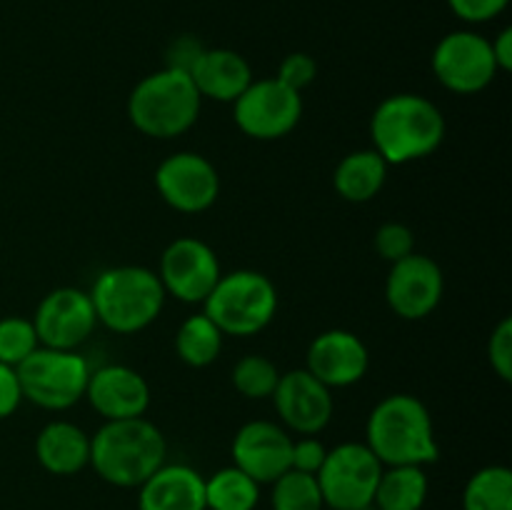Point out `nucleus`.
I'll use <instances>...</instances> for the list:
<instances>
[{
	"mask_svg": "<svg viewBox=\"0 0 512 510\" xmlns=\"http://www.w3.org/2000/svg\"><path fill=\"white\" fill-rule=\"evenodd\" d=\"M385 465L365 443H340L325 455L318 485L330 510H358L375 498Z\"/></svg>",
	"mask_w": 512,
	"mask_h": 510,
	"instance_id": "8",
	"label": "nucleus"
},
{
	"mask_svg": "<svg viewBox=\"0 0 512 510\" xmlns=\"http://www.w3.org/2000/svg\"><path fill=\"white\" fill-rule=\"evenodd\" d=\"M15 373H18L23 400H30L45 410H68L85 398L90 363L75 350L40 345L15 368Z\"/></svg>",
	"mask_w": 512,
	"mask_h": 510,
	"instance_id": "7",
	"label": "nucleus"
},
{
	"mask_svg": "<svg viewBox=\"0 0 512 510\" xmlns=\"http://www.w3.org/2000/svg\"><path fill=\"white\" fill-rule=\"evenodd\" d=\"M205 45L200 43L198 38L193 35H180L170 43L168 48V58H165V68H175V70H183V73L190 75L193 65L198 63V58L203 55Z\"/></svg>",
	"mask_w": 512,
	"mask_h": 510,
	"instance_id": "35",
	"label": "nucleus"
},
{
	"mask_svg": "<svg viewBox=\"0 0 512 510\" xmlns=\"http://www.w3.org/2000/svg\"><path fill=\"white\" fill-rule=\"evenodd\" d=\"M373 150L388 165H408L433 155L445 140V115L420 93H395L380 100L370 118Z\"/></svg>",
	"mask_w": 512,
	"mask_h": 510,
	"instance_id": "1",
	"label": "nucleus"
},
{
	"mask_svg": "<svg viewBox=\"0 0 512 510\" xmlns=\"http://www.w3.org/2000/svg\"><path fill=\"white\" fill-rule=\"evenodd\" d=\"M270 503L273 510H323L325 500L315 475L285 470L278 480H273Z\"/></svg>",
	"mask_w": 512,
	"mask_h": 510,
	"instance_id": "28",
	"label": "nucleus"
},
{
	"mask_svg": "<svg viewBox=\"0 0 512 510\" xmlns=\"http://www.w3.org/2000/svg\"><path fill=\"white\" fill-rule=\"evenodd\" d=\"M430 65L440 85L458 95L480 93L500 73L490 40L475 30H453L443 35L435 45Z\"/></svg>",
	"mask_w": 512,
	"mask_h": 510,
	"instance_id": "10",
	"label": "nucleus"
},
{
	"mask_svg": "<svg viewBox=\"0 0 512 510\" xmlns=\"http://www.w3.org/2000/svg\"><path fill=\"white\" fill-rule=\"evenodd\" d=\"M30 320L40 345L55 350H75L93 335L98 325L88 290L68 288V285L45 293Z\"/></svg>",
	"mask_w": 512,
	"mask_h": 510,
	"instance_id": "13",
	"label": "nucleus"
},
{
	"mask_svg": "<svg viewBox=\"0 0 512 510\" xmlns=\"http://www.w3.org/2000/svg\"><path fill=\"white\" fill-rule=\"evenodd\" d=\"M303 118V93L278 78L253 80L233 103V120L248 138L278 140L293 133Z\"/></svg>",
	"mask_w": 512,
	"mask_h": 510,
	"instance_id": "9",
	"label": "nucleus"
},
{
	"mask_svg": "<svg viewBox=\"0 0 512 510\" xmlns=\"http://www.w3.org/2000/svg\"><path fill=\"white\" fill-rule=\"evenodd\" d=\"M488 360L500 380H512V320L503 318L488 340Z\"/></svg>",
	"mask_w": 512,
	"mask_h": 510,
	"instance_id": "32",
	"label": "nucleus"
},
{
	"mask_svg": "<svg viewBox=\"0 0 512 510\" xmlns=\"http://www.w3.org/2000/svg\"><path fill=\"white\" fill-rule=\"evenodd\" d=\"M390 165L373 148L353 150L345 155L333 173V188L348 203H370L385 188Z\"/></svg>",
	"mask_w": 512,
	"mask_h": 510,
	"instance_id": "22",
	"label": "nucleus"
},
{
	"mask_svg": "<svg viewBox=\"0 0 512 510\" xmlns=\"http://www.w3.org/2000/svg\"><path fill=\"white\" fill-rule=\"evenodd\" d=\"M275 78L283 85H288V88L303 93V90L310 88V85L315 83V78H318V63H315L313 55L308 53H290L280 60V68Z\"/></svg>",
	"mask_w": 512,
	"mask_h": 510,
	"instance_id": "31",
	"label": "nucleus"
},
{
	"mask_svg": "<svg viewBox=\"0 0 512 510\" xmlns=\"http://www.w3.org/2000/svg\"><path fill=\"white\" fill-rule=\"evenodd\" d=\"M35 458L50 475H75L90 465V435L70 420H50L35 438Z\"/></svg>",
	"mask_w": 512,
	"mask_h": 510,
	"instance_id": "21",
	"label": "nucleus"
},
{
	"mask_svg": "<svg viewBox=\"0 0 512 510\" xmlns=\"http://www.w3.org/2000/svg\"><path fill=\"white\" fill-rule=\"evenodd\" d=\"M223 338L225 335L208 315H190L175 333V353L190 368H208L210 363L218 360L220 350H223Z\"/></svg>",
	"mask_w": 512,
	"mask_h": 510,
	"instance_id": "24",
	"label": "nucleus"
},
{
	"mask_svg": "<svg viewBox=\"0 0 512 510\" xmlns=\"http://www.w3.org/2000/svg\"><path fill=\"white\" fill-rule=\"evenodd\" d=\"M40 348L38 333L30 318L5 315L0 318V363L18 368L33 350Z\"/></svg>",
	"mask_w": 512,
	"mask_h": 510,
	"instance_id": "29",
	"label": "nucleus"
},
{
	"mask_svg": "<svg viewBox=\"0 0 512 510\" xmlns=\"http://www.w3.org/2000/svg\"><path fill=\"white\" fill-rule=\"evenodd\" d=\"M23 403V390H20L18 373L13 365L0 363V420L10 418Z\"/></svg>",
	"mask_w": 512,
	"mask_h": 510,
	"instance_id": "36",
	"label": "nucleus"
},
{
	"mask_svg": "<svg viewBox=\"0 0 512 510\" xmlns=\"http://www.w3.org/2000/svg\"><path fill=\"white\" fill-rule=\"evenodd\" d=\"M138 510H205V478L185 463H163L138 488Z\"/></svg>",
	"mask_w": 512,
	"mask_h": 510,
	"instance_id": "19",
	"label": "nucleus"
},
{
	"mask_svg": "<svg viewBox=\"0 0 512 510\" xmlns=\"http://www.w3.org/2000/svg\"><path fill=\"white\" fill-rule=\"evenodd\" d=\"M293 435L273 420H250L235 433L230 453L233 465L248 473L255 483L265 485L290 470Z\"/></svg>",
	"mask_w": 512,
	"mask_h": 510,
	"instance_id": "16",
	"label": "nucleus"
},
{
	"mask_svg": "<svg viewBox=\"0 0 512 510\" xmlns=\"http://www.w3.org/2000/svg\"><path fill=\"white\" fill-rule=\"evenodd\" d=\"M223 275L215 250L205 240L183 235L175 238L160 255L158 278L165 295L180 303H203Z\"/></svg>",
	"mask_w": 512,
	"mask_h": 510,
	"instance_id": "11",
	"label": "nucleus"
},
{
	"mask_svg": "<svg viewBox=\"0 0 512 510\" xmlns=\"http://www.w3.org/2000/svg\"><path fill=\"white\" fill-rule=\"evenodd\" d=\"M153 180L165 205L185 215L205 213L220 195L218 168L193 150L168 155L155 168Z\"/></svg>",
	"mask_w": 512,
	"mask_h": 510,
	"instance_id": "12",
	"label": "nucleus"
},
{
	"mask_svg": "<svg viewBox=\"0 0 512 510\" xmlns=\"http://www.w3.org/2000/svg\"><path fill=\"white\" fill-rule=\"evenodd\" d=\"M365 445L383 465H430L440 458L428 405L410 393L385 395L368 415Z\"/></svg>",
	"mask_w": 512,
	"mask_h": 510,
	"instance_id": "3",
	"label": "nucleus"
},
{
	"mask_svg": "<svg viewBox=\"0 0 512 510\" xmlns=\"http://www.w3.org/2000/svg\"><path fill=\"white\" fill-rule=\"evenodd\" d=\"M325 455H328V448L315 435H300L298 440H293V450H290V470L318 475Z\"/></svg>",
	"mask_w": 512,
	"mask_h": 510,
	"instance_id": "33",
	"label": "nucleus"
},
{
	"mask_svg": "<svg viewBox=\"0 0 512 510\" xmlns=\"http://www.w3.org/2000/svg\"><path fill=\"white\" fill-rule=\"evenodd\" d=\"M95 318L120 335H133L158 320L165 305V290L158 273L145 265L105 268L88 290Z\"/></svg>",
	"mask_w": 512,
	"mask_h": 510,
	"instance_id": "4",
	"label": "nucleus"
},
{
	"mask_svg": "<svg viewBox=\"0 0 512 510\" xmlns=\"http://www.w3.org/2000/svg\"><path fill=\"white\" fill-rule=\"evenodd\" d=\"M203 313L223 335L248 338L273 323L278 313V288L258 270L223 273L203 300Z\"/></svg>",
	"mask_w": 512,
	"mask_h": 510,
	"instance_id": "6",
	"label": "nucleus"
},
{
	"mask_svg": "<svg viewBox=\"0 0 512 510\" xmlns=\"http://www.w3.org/2000/svg\"><path fill=\"white\" fill-rule=\"evenodd\" d=\"M200 98L193 78L183 70L163 68L145 75L128 95V118L148 138L170 140L198 123Z\"/></svg>",
	"mask_w": 512,
	"mask_h": 510,
	"instance_id": "5",
	"label": "nucleus"
},
{
	"mask_svg": "<svg viewBox=\"0 0 512 510\" xmlns=\"http://www.w3.org/2000/svg\"><path fill=\"white\" fill-rule=\"evenodd\" d=\"M463 510H512V470L485 465L470 475L463 490Z\"/></svg>",
	"mask_w": 512,
	"mask_h": 510,
	"instance_id": "26",
	"label": "nucleus"
},
{
	"mask_svg": "<svg viewBox=\"0 0 512 510\" xmlns=\"http://www.w3.org/2000/svg\"><path fill=\"white\" fill-rule=\"evenodd\" d=\"M370 368V350L353 330L333 328L315 335L305 355V370L330 390L360 383Z\"/></svg>",
	"mask_w": 512,
	"mask_h": 510,
	"instance_id": "17",
	"label": "nucleus"
},
{
	"mask_svg": "<svg viewBox=\"0 0 512 510\" xmlns=\"http://www.w3.org/2000/svg\"><path fill=\"white\" fill-rule=\"evenodd\" d=\"M373 245L380 258L388 260V263H398L405 255L415 253V233L405 223L388 220V223H383L375 230Z\"/></svg>",
	"mask_w": 512,
	"mask_h": 510,
	"instance_id": "30",
	"label": "nucleus"
},
{
	"mask_svg": "<svg viewBox=\"0 0 512 510\" xmlns=\"http://www.w3.org/2000/svg\"><path fill=\"white\" fill-rule=\"evenodd\" d=\"M283 428L298 435H318L333 420V390L320 383L305 368L280 373L278 388L273 393Z\"/></svg>",
	"mask_w": 512,
	"mask_h": 510,
	"instance_id": "15",
	"label": "nucleus"
},
{
	"mask_svg": "<svg viewBox=\"0 0 512 510\" xmlns=\"http://www.w3.org/2000/svg\"><path fill=\"white\" fill-rule=\"evenodd\" d=\"M190 78H193L200 98L230 105L255 80L248 60L238 50L230 48H205L198 63L190 70Z\"/></svg>",
	"mask_w": 512,
	"mask_h": 510,
	"instance_id": "20",
	"label": "nucleus"
},
{
	"mask_svg": "<svg viewBox=\"0 0 512 510\" xmlns=\"http://www.w3.org/2000/svg\"><path fill=\"white\" fill-rule=\"evenodd\" d=\"M168 455L163 430L148 418L105 420L90 438V465L115 488H140Z\"/></svg>",
	"mask_w": 512,
	"mask_h": 510,
	"instance_id": "2",
	"label": "nucleus"
},
{
	"mask_svg": "<svg viewBox=\"0 0 512 510\" xmlns=\"http://www.w3.org/2000/svg\"><path fill=\"white\" fill-rule=\"evenodd\" d=\"M358 510H378V508H375V503H370V505H363V508H358Z\"/></svg>",
	"mask_w": 512,
	"mask_h": 510,
	"instance_id": "38",
	"label": "nucleus"
},
{
	"mask_svg": "<svg viewBox=\"0 0 512 510\" xmlns=\"http://www.w3.org/2000/svg\"><path fill=\"white\" fill-rule=\"evenodd\" d=\"M443 293V270L428 255L410 253L398 263H390V273L385 278V300L398 318H428L440 305Z\"/></svg>",
	"mask_w": 512,
	"mask_h": 510,
	"instance_id": "14",
	"label": "nucleus"
},
{
	"mask_svg": "<svg viewBox=\"0 0 512 510\" xmlns=\"http://www.w3.org/2000/svg\"><path fill=\"white\" fill-rule=\"evenodd\" d=\"M258 503L260 483L235 465L205 478V510H255Z\"/></svg>",
	"mask_w": 512,
	"mask_h": 510,
	"instance_id": "25",
	"label": "nucleus"
},
{
	"mask_svg": "<svg viewBox=\"0 0 512 510\" xmlns=\"http://www.w3.org/2000/svg\"><path fill=\"white\" fill-rule=\"evenodd\" d=\"M280 370L265 355H245L238 363L233 365V373H230V383L238 390L243 398L248 400H265L273 398L275 388H278Z\"/></svg>",
	"mask_w": 512,
	"mask_h": 510,
	"instance_id": "27",
	"label": "nucleus"
},
{
	"mask_svg": "<svg viewBox=\"0 0 512 510\" xmlns=\"http://www.w3.org/2000/svg\"><path fill=\"white\" fill-rule=\"evenodd\" d=\"M430 480L423 465H385L375 488L378 510H423Z\"/></svg>",
	"mask_w": 512,
	"mask_h": 510,
	"instance_id": "23",
	"label": "nucleus"
},
{
	"mask_svg": "<svg viewBox=\"0 0 512 510\" xmlns=\"http://www.w3.org/2000/svg\"><path fill=\"white\" fill-rule=\"evenodd\" d=\"M510 0H448L450 10L458 15L465 23H488V20L498 18Z\"/></svg>",
	"mask_w": 512,
	"mask_h": 510,
	"instance_id": "34",
	"label": "nucleus"
},
{
	"mask_svg": "<svg viewBox=\"0 0 512 510\" xmlns=\"http://www.w3.org/2000/svg\"><path fill=\"white\" fill-rule=\"evenodd\" d=\"M85 398L103 420L145 418L150 408V385L130 365L110 363L90 370Z\"/></svg>",
	"mask_w": 512,
	"mask_h": 510,
	"instance_id": "18",
	"label": "nucleus"
},
{
	"mask_svg": "<svg viewBox=\"0 0 512 510\" xmlns=\"http://www.w3.org/2000/svg\"><path fill=\"white\" fill-rule=\"evenodd\" d=\"M490 48H493V58L500 73L512 70V28L500 30V33L490 40Z\"/></svg>",
	"mask_w": 512,
	"mask_h": 510,
	"instance_id": "37",
	"label": "nucleus"
}]
</instances>
